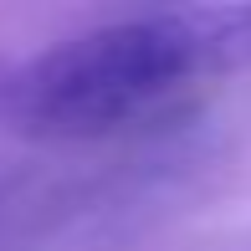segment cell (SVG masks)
Wrapping results in <instances>:
<instances>
[{"mask_svg":"<svg viewBox=\"0 0 251 251\" xmlns=\"http://www.w3.org/2000/svg\"><path fill=\"white\" fill-rule=\"evenodd\" d=\"M226 72L210 5L144 10L36 51L5 72L0 118L26 139H108L149 118L190 77Z\"/></svg>","mask_w":251,"mask_h":251,"instance_id":"cell-1","label":"cell"},{"mask_svg":"<svg viewBox=\"0 0 251 251\" xmlns=\"http://www.w3.org/2000/svg\"><path fill=\"white\" fill-rule=\"evenodd\" d=\"M0 87H5V67H0Z\"/></svg>","mask_w":251,"mask_h":251,"instance_id":"cell-2","label":"cell"}]
</instances>
